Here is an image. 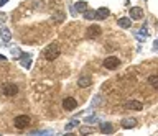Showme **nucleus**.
I'll list each match as a JSON object with an SVG mask.
<instances>
[{
	"label": "nucleus",
	"instance_id": "1",
	"mask_svg": "<svg viewBox=\"0 0 158 136\" xmlns=\"http://www.w3.org/2000/svg\"><path fill=\"white\" fill-rule=\"evenodd\" d=\"M61 54V49H59L58 43H51L50 46H46V49L43 51V56H45L46 61H54Z\"/></svg>",
	"mask_w": 158,
	"mask_h": 136
},
{
	"label": "nucleus",
	"instance_id": "2",
	"mask_svg": "<svg viewBox=\"0 0 158 136\" xmlns=\"http://www.w3.org/2000/svg\"><path fill=\"white\" fill-rule=\"evenodd\" d=\"M2 94L5 95V97H15V95L18 94V87L17 84L13 82H7L2 85Z\"/></svg>",
	"mask_w": 158,
	"mask_h": 136
},
{
	"label": "nucleus",
	"instance_id": "3",
	"mask_svg": "<svg viewBox=\"0 0 158 136\" xmlns=\"http://www.w3.org/2000/svg\"><path fill=\"white\" fill-rule=\"evenodd\" d=\"M13 123H15V128H18V130H23V128H26L30 123H31V120H30L28 115H18V116H15Z\"/></svg>",
	"mask_w": 158,
	"mask_h": 136
},
{
	"label": "nucleus",
	"instance_id": "4",
	"mask_svg": "<svg viewBox=\"0 0 158 136\" xmlns=\"http://www.w3.org/2000/svg\"><path fill=\"white\" fill-rule=\"evenodd\" d=\"M119 66H120V59L115 58V56H109V58L104 59V67H105V69L114 70V69H117Z\"/></svg>",
	"mask_w": 158,
	"mask_h": 136
},
{
	"label": "nucleus",
	"instance_id": "5",
	"mask_svg": "<svg viewBox=\"0 0 158 136\" xmlns=\"http://www.w3.org/2000/svg\"><path fill=\"white\" fill-rule=\"evenodd\" d=\"M100 33H102V30H100L99 25H91L88 28V31H86V36H88L89 39H94V38H97Z\"/></svg>",
	"mask_w": 158,
	"mask_h": 136
},
{
	"label": "nucleus",
	"instance_id": "6",
	"mask_svg": "<svg viewBox=\"0 0 158 136\" xmlns=\"http://www.w3.org/2000/svg\"><path fill=\"white\" fill-rule=\"evenodd\" d=\"M76 107H78V102H76V100L73 99V97H66V99L63 100V108H64V110L73 111Z\"/></svg>",
	"mask_w": 158,
	"mask_h": 136
},
{
	"label": "nucleus",
	"instance_id": "7",
	"mask_svg": "<svg viewBox=\"0 0 158 136\" xmlns=\"http://www.w3.org/2000/svg\"><path fill=\"white\" fill-rule=\"evenodd\" d=\"M125 108L127 110H133V111H140L143 108V105L138 100H129V102H125Z\"/></svg>",
	"mask_w": 158,
	"mask_h": 136
},
{
	"label": "nucleus",
	"instance_id": "8",
	"mask_svg": "<svg viewBox=\"0 0 158 136\" xmlns=\"http://www.w3.org/2000/svg\"><path fill=\"white\" fill-rule=\"evenodd\" d=\"M130 18H132V20H142V18H143V10H142L140 7L130 8Z\"/></svg>",
	"mask_w": 158,
	"mask_h": 136
},
{
	"label": "nucleus",
	"instance_id": "9",
	"mask_svg": "<svg viewBox=\"0 0 158 136\" xmlns=\"http://www.w3.org/2000/svg\"><path fill=\"white\" fill-rule=\"evenodd\" d=\"M91 84H92V77H91V75H81V77L78 79V85L83 87V89L89 87Z\"/></svg>",
	"mask_w": 158,
	"mask_h": 136
},
{
	"label": "nucleus",
	"instance_id": "10",
	"mask_svg": "<svg viewBox=\"0 0 158 136\" xmlns=\"http://www.w3.org/2000/svg\"><path fill=\"white\" fill-rule=\"evenodd\" d=\"M109 15H110V12H109V8H105V7H102V8H99L96 12V18H97V20H105Z\"/></svg>",
	"mask_w": 158,
	"mask_h": 136
},
{
	"label": "nucleus",
	"instance_id": "11",
	"mask_svg": "<svg viewBox=\"0 0 158 136\" xmlns=\"http://www.w3.org/2000/svg\"><path fill=\"white\" fill-rule=\"evenodd\" d=\"M100 133H104V135L114 133V126L110 123H100Z\"/></svg>",
	"mask_w": 158,
	"mask_h": 136
},
{
	"label": "nucleus",
	"instance_id": "12",
	"mask_svg": "<svg viewBox=\"0 0 158 136\" xmlns=\"http://www.w3.org/2000/svg\"><path fill=\"white\" fill-rule=\"evenodd\" d=\"M137 125V120L135 118H125L124 121H122V126L124 128H133Z\"/></svg>",
	"mask_w": 158,
	"mask_h": 136
},
{
	"label": "nucleus",
	"instance_id": "13",
	"mask_svg": "<svg viewBox=\"0 0 158 136\" xmlns=\"http://www.w3.org/2000/svg\"><path fill=\"white\" fill-rule=\"evenodd\" d=\"M0 38H2L4 41H10V38H12V33H10L7 28H0Z\"/></svg>",
	"mask_w": 158,
	"mask_h": 136
},
{
	"label": "nucleus",
	"instance_id": "14",
	"mask_svg": "<svg viewBox=\"0 0 158 136\" xmlns=\"http://www.w3.org/2000/svg\"><path fill=\"white\" fill-rule=\"evenodd\" d=\"M130 25H132V18H119V26L130 28Z\"/></svg>",
	"mask_w": 158,
	"mask_h": 136
},
{
	"label": "nucleus",
	"instance_id": "15",
	"mask_svg": "<svg viewBox=\"0 0 158 136\" xmlns=\"http://www.w3.org/2000/svg\"><path fill=\"white\" fill-rule=\"evenodd\" d=\"M148 84L153 87L155 90H158V75H150V77H148Z\"/></svg>",
	"mask_w": 158,
	"mask_h": 136
},
{
	"label": "nucleus",
	"instance_id": "16",
	"mask_svg": "<svg viewBox=\"0 0 158 136\" xmlns=\"http://www.w3.org/2000/svg\"><path fill=\"white\" fill-rule=\"evenodd\" d=\"M76 10L78 12H86L88 10V4L86 2H76Z\"/></svg>",
	"mask_w": 158,
	"mask_h": 136
},
{
	"label": "nucleus",
	"instance_id": "17",
	"mask_svg": "<svg viewBox=\"0 0 158 136\" xmlns=\"http://www.w3.org/2000/svg\"><path fill=\"white\" fill-rule=\"evenodd\" d=\"M21 64H23L25 67H30V64H31V59H30V56L23 54V56H21Z\"/></svg>",
	"mask_w": 158,
	"mask_h": 136
},
{
	"label": "nucleus",
	"instance_id": "18",
	"mask_svg": "<svg viewBox=\"0 0 158 136\" xmlns=\"http://www.w3.org/2000/svg\"><path fill=\"white\" fill-rule=\"evenodd\" d=\"M84 18H88V20L96 18V12H94V10H86V12H84Z\"/></svg>",
	"mask_w": 158,
	"mask_h": 136
},
{
	"label": "nucleus",
	"instance_id": "19",
	"mask_svg": "<svg viewBox=\"0 0 158 136\" xmlns=\"http://www.w3.org/2000/svg\"><path fill=\"white\" fill-rule=\"evenodd\" d=\"M92 130L91 128H81V135H91Z\"/></svg>",
	"mask_w": 158,
	"mask_h": 136
},
{
	"label": "nucleus",
	"instance_id": "20",
	"mask_svg": "<svg viewBox=\"0 0 158 136\" xmlns=\"http://www.w3.org/2000/svg\"><path fill=\"white\" fill-rule=\"evenodd\" d=\"M76 125H78V120H73V121H71V123L66 126V130H73V128H74Z\"/></svg>",
	"mask_w": 158,
	"mask_h": 136
},
{
	"label": "nucleus",
	"instance_id": "21",
	"mask_svg": "<svg viewBox=\"0 0 158 136\" xmlns=\"http://www.w3.org/2000/svg\"><path fill=\"white\" fill-rule=\"evenodd\" d=\"M63 20H64V13H61V12L56 13V21H63Z\"/></svg>",
	"mask_w": 158,
	"mask_h": 136
},
{
	"label": "nucleus",
	"instance_id": "22",
	"mask_svg": "<svg viewBox=\"0 0 158 136\" xmlns=\"http://www.w3.org/2000/svg\"><path fill=\"white\" fill-rule=\"evenodd\" d=\"M86 121H88V123H92V121H97V116H89V118H86Z\"/></svg>",
	"mask_w": 158,
	"mask_h": 136
},
{
	"label": "nucleus",
	"instance_id": "23",
	"mask_svg": "<svg viewBox=\"0 0 158 136\" xmlns=\"http://www.w3.org/2000/svg\"><path fill=\"white\" fill-rule=\"evenodd\" d=\"M7 2H9V0H0V7H2L4 4H7Z\"/></svg>",
	"mask_w": 158,
	"mask_h": 136
},
{
	"label": "nucleus",
	"instance_id": "24",
	"mask_svg": "<svg viewBox=\"0 0 158 136\" xmlns=\"http://www.w3.org/2000/svg\"><path fill=\"white\" fill-rule=\"evenodd\" d=\"M0 61H5V56H2V54H0Z\"/></svg>",
	"mask_w": 158,
	"mask_h": 136
}]
</instances>
